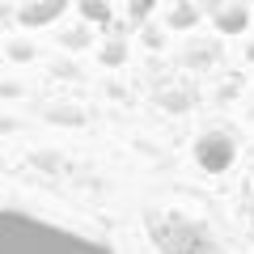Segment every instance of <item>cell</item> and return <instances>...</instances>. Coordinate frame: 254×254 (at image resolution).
<instances>
[{"instance_id": "cell-1", "label": "cell", "mask_w": 254, "mask_h": 254, "mask_svg": "<svg viewBox=\"0 0 254 254\" xmlns=\"http://www.w3.org/2000/svg\"><path fill=\"white\" fill-rule=\"evenodd\" d=\"M0 254H115V250L55 216L0 203Z\"/></svg>"}]
</instances>
